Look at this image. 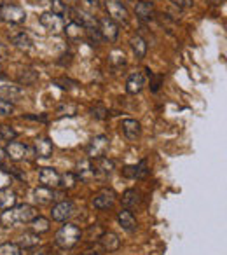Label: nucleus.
<instances>
[{
  "label": "nucleus",
  "mask_w": 227,
  "mask_h": 255,
  "mask_svg": "<svg viewBox=\"0 0 227 255\" xmlns=\"http://www.w3.org/2000/svg\"><path fill=\"white\" fill-rule=\"evenodd\" d=\"M39 213H37L35 206L23 203V205H14L12 208L4 210V213L0 215V224L5 227H14L19 226V224H28Z\"/></svg>",
  "instance_id": "obj_1"
},
{
  "label": "nucleus",
  "mask_w": 227,
  "mask_h": 255,
  "mask_svg": "<svg viewBox=\"0 0 227 255\" xmlns=\"http://www.w3.org/2000/svg\"><path fill=\"white\" fill-rule=\"evenodd\" d=\"M79 240H81V229H79L75 224H70V222L61 226L60 229H58L56 236H54V243L60 248H63V250L74 248L75 245L79 243Z\"/></svg>",
  "instance_id": "obj_2"
},
{
  "label": "nucleus",
  "mask_w": 227,
  "mask_h": 255,
  "mask_svg": "<svg viewBox=\"0 0 227 255\" xmlns=\"http://www.w3.org/2000/svg\"><path fill=\"white\" fill-rule=\"evenodd\" d=\"M0 19H4V21L11 23V25H21L26 19V12L19 5L4 4L0 5Z\"/></svg>",
  "instance_id": "obj_3"
},
{
  "label": "nucleus",
  "mask_w": 227,
  "mask_h": 255,
  "mask_svg": "<svg viewBox=\"0 0 227 255\" xmlns=\"http://www.w3.org/2000/svg\"><path fill=\"white\" fill-rule=\"evenodd\" d=\"M74 215H75V205L72 201H67V199L58 201L56 205L53 206V210H51V217H53V220H56V222H67V220Z\"/></svg>",
  "instance_id": "obj_4"
},
{
  "label": "nucleus",
  "mask_w": 227,
  "mask_h": 255,
  "mask_svg": "<svg viewBox=\"0 0 227 255\" xmlns=\"http://www.w3.org/2000/svg\"><path fill=\"white\" fill-rule=\"evenodd\" d=\"M105 11L109 14V18L115 23H128L129 14H128V9L124 7L122 4L115 2V0H107L105 2Z\"/></svg>",
  "instance_id": "obj_5"
},
{
  "label": "nucleus",
  "mask_w": 227,
  "mask_h": 255,
  "mask_svg": "<svg viewBox=\"0 0 227 255\" xmlns=\"http://www.w3.org/2000/svg\"><path fill=\"white\" fill-rule=\"evenodd\" d=\"M40 25L49 33H61L65 30L63 18L54 14V12H44V14H40Z\"/></svg>",
  "instance_id": "obj_6"
},
{
  "label": "nucleus",
  "mask_w": 227,
  "mask_h": 255,
  "mask_svg": "<svg viewBox=\"0 0 227 255\" xmlns=\"http://www.w3.org/2000/svg\"><path fill=\"white\" fill-rule=\"evenodd\" d=\"M110 145V140L109 136L105 135H98L89 142V147H88V156L89 159H95V157H102L105 156L107 149Z\"/></svg>",
  "instance_id": "obj_7"
},
{
  "label": "nucleus",
  "mask_w": 227,
  "mask_h": 255,
  "mask_svg": "<svg viewBox=\"0 0 227 255\" xmlns=\"http://www.w3.org/2000/svg\"><path fill=\"white\" fill-rule=\"evenodd\" d=\"M98 30L102 39L109 40V42H115L119 37V26L115 21H112L110 18H103L98 21Z\"/></svg>",
  "instance_id": "obj_8"
},
{
  "label": "nucleus",
  "mask_w": 227,
  "mask_h": 255,
  "mask_svg": "<svg viewBox=\"0 0 227 255\" xmlns=\"http://www.w3.org/2000/svg\"><path fill=\"white\" fill-rule=\"evenodd\" d=\"M33 199H35V203H39V205H51L53 201H61L63 199V194H60V192H56L54 189H49V187H37L35 191H33Z\"/></svg>",
  "instance_id": "obj_9"
},
{
  "label": "nucleus",
  "mask_w": 227,
  "mask_h": 255,
  "mask_svg": "<svg viewBox=\"0 0 227 255\" xmlns=\"http://www.w3.org/2000/svg\"><path fill=\"white\" fill-rule=\"evenodd\" d=\"M93 161V170H95V178L98 180H105L112 175L114 171V163L110 159H107L105 156L102 157H95Z\"/></svg>",
  "instance_id": "obj_10"
},
{
  "label": "nucleus",
  "mask_w": 227,
  "mask_h": 255,
  "mask_svg": "<svg viewBox=\"0 0 227 255\" xmlns=\"http://www.w3.org/2000/svg\"><path fill=\"white\" fill-rule=\"evenodd\" d=\"M70 14H74V21L79 23L82 28H98V19L86 9H70Z\"/></svg>",
  "instance_id": "obj_11"
},
{
  "label": "nucleus",
  "mask_w": 227,
  "mask_h": 255,
  "mask_svg": "<svg viewBox=\"0 0 227 255\" xmlns=\"http://www.w3.org/2000/svg\"><path fill=\"white\" fill-rule=\"evenodd\" d=\"M114 203H115V194H114V191H110V189H102V191L93 198V206L98 210L112 208Z\"/></svg>",
  "instance_id": "obj_12"
},
{
  "label": "nucleus",
  "mask_w": 227,
  "mask_h": 255,
  "mask_svg": "<svg viewBox=\"0 0 227 255\" xmlns=\"http://www.w3.org/2000/svg\"><path fill=\"white\" fill-rule=\"evenodd\" d=\"M9 40L14 47H18L19 51H30L32 49V39L28 37V33L23 30H11L9 32Z\"/></svg>",
  "instance_id": "obj_13"
},
{
  "label": "nucleus",
  "mask_w": 227,
  "mask_h": 255,
  "mask_svg": "<svg viewBox=\"0 0 227 255\" xmlns=\"http://www.w3.org/2000/svg\"><path fill=\"white\" fill-rule=\"evenodd\" d=\"M4 152H5V156H7L11 161H23L30 154V149L25 145V143L9 142L7 147L4 149Z\"/></svg>",
  "instance_id": "obj_14"
},
{
  "label": "nucleus",
  "mask_w": 227,
  "mask_h": 255,
  "mask_svg": "<svg viewBox=\"0 0 227 255\" xmlns=\"http://www.w3.org/2000/svg\"><path fill=\"white\" fill-rule=\"evenodd\" d=\"M39 182L42 187L56 189L60 185V173L56 170H53V168H40Z\"/></svg>",
  "instance_id": "obj_15"
},
{
  "label": "nucleus",
  "mask_w": 227,
  "mask_h": 255,
  "mask_svg": "<svg viewBox=\"0 0 227 255\" xmlns=\"http://www.w3.org/2000/svg\"><path fill=\"white\" fill-rule=\"evenodd\" d=\"M53 142H51L47 136H40L33 142V152H35L37 157H42V159H47V157L53 156Z\"/></svg>",
  "instance_id": "obj_16"
},
{
  "label": "nucleus",
  "mask_w": 227,
  "mask_h": 255,
  "mask_svg": "<svg viewBox=\"0 0 227 255\" xmlns=\"http://www.w3.org/2000/svg\"><path fill=\"white\" fill-rule=\"evenodd\" d=\"M145 86H147L145 75H143L142 72H136V74L129 75L128 81H126V91H128L129 95H136V93L142 91Z\"/></svg>",
  "instance_id": "obj_17"
},
{
  "label": "nucleus",
  "mask_w": 227,
  "mask_h": 255,
  "mask_svg": "<svg viewBox=\"0 0 227 255\" xmlns=\"http://www.w3.org/2000/svg\"><path fill=\"white\" fill-rule=\"evenodd\" d=\"M121 128H122V133H124V136L128 140H136L142 135V126H140V123L135 119H124L121 123Z\"/></svg>",
  "instance_id": "obj_18"
},
{
  "label": "nucleus",
  "mask_w": 227,
  "mask_h": 255,
  "mask_svg": "<svg viewBox=\"0 0 227 255\" xmlns=\"http://www.w3.org/2000/svg\"><path fill=\"white\" fill-rule=\"evenodd\" d=\"M23 96V91L19 86H14V84H4L0 86V98L5 100L9 103H14V102H19V98Z\"/></svg>",
  "instance_id": "obj_19"
},
{
  "label": "nucleus",
  "mask_w": 227,
  "mask_h": 255,
  "mask_svg": "<svg viewBox=\"0 0 227 255\" xmlns=\"http://www.w3.org/2000/svg\"><path fill=\"white\" fill-rule=\"evenodd\" d=\"M117 222L126 233H135L138 224H136V219L133 217V213L129 210H122V212L117 213Z\"/></svg>",
  "instance_id": "obj_20"
},
{
  "label": "nucleus",
  "mask_w": 227,
  "mask_h": 255,
  "mask_svg": "<svg viewBox=\"0 0 227 255\" xmlns=\"http://www.w3.org/2000/svg\"><path fill=\"white\" fill-rule=\"evenodd\" d=\"M100 245H102L105 252H115L121 247V240H119V236L115 233H110L109 231V233H103L100 236Z\"/></svg>",
  "instance_id": "obj_21"
},
{
  "label": "nucleus",
  "mask_w": 227,
  "mask_h": 255,
  "mask_svg": "<svg viewBox=\"0 0 227 255\" xmlns=\"http://www.w3.org/2000/svg\"><path fill=\"white\" fill-rule=\"evenodd\" d=\"M77 178L81 180L88 182V180H93L95 178V170H93V161L91 159H84L77 164Z\"/></svg>",
  "instance_id": "obj_22"
},
{
  "label": "nucleus",
  "mask_w": 227,
  "mask_h": 255,
  "mask_svg": "<svg viewBox=\"0 0 227 255\" xmlns=\"http://www.w3.org/2000/svg\"><path fill=\"white\" fill-rule=\"evenodd\" d=\"M140 203H142V196H140V192L135 191V189H128V191L122 194V206H124L126 210L136 208Z\"/></svg>",
  "instance_id": "obj_23"
},
{
  "label": "nucleus",
  "mask_w": 227,
  "mask_h": 255,
  "mask_svg": "<svg viewBox=\"0 0 227 255\" xmlns=\"http://www.w3.org/2000/svg\"><path fill=\"white\" fill-rule=\"evenodd\" d=\"M39 243H40V234H35V233H32V231L18 236V241H16V245H18L21 250L23 248H33Z\"/></svg>",
  "instance_id": "obj_24"
},
{
  "label": "nucleus",
  "mask_w": 227,
  "mask_h": 255,
  "mask_svg": "<svg viewBox=\"0 0 227 255\" xmlns=\"http://www.w3.org/2000/svg\"><path fill=\"white\" fill-rule=\"evenodd\" d=\"M135 14L138 16L140 19H143V21H150V19L154 18V5L150 4V2L140 0L138 4L135 5Z\"/></svg>",
  "instance_id": "obj_25"
},
{
  "label": "nucleus",
  "mask_w": 227,
  "mask_h": 255,
  "mask_svg": "<svg viewBox=\"0 0 227 255\" xmlns=\"http://www.w3.org/2000/svg\"><path fill=\"white\" fill-rule=\"evenodd\" d=\"M129 44H131V49H133V53L136 54V58H145V54H147V42H145V39H143L142 35H133L131 37V40H129Z\"/></svg>",
  "instance_id": "obj_26"
},
{
  "label": "nucleus",
  "mask_w": 227,
  "mask_h": 255,
  "mask_svg": "<svg viewBox=\"0 0 227 255\" xmlns=\"http://www.w3.org/2000/svg\"><path fill=\"white\" fill-rule=\"evenodd\" d=\"M30 226V231L35 234H42V233H47L49 231V220L42 215H37L35 219H32L28 222Z\"/></svg>",
  "instance_id": "obj_27"
},
{
  "label": "nucleus",
  "mask_w": 227,
  "mask_h": 255,
  "mask_svg": "<svg viewBox=\"0 0 227 255\" xmlns=\"http://www.w3.org/2000/svg\"><path fill=\"white\" fill-rule=\"evenodd\" d=\"M16 205V194L11 189H2L0 191V210H7L12 208Z\"/></svg>",
  "instance_id": "obj_28"
},
{
  "label": "nucleus",
  "mask_w": 227,
  "mask_h": 255,
  "mask_svg": "<svg viewBox=\"0 0 227 255\" xmlns=\"http://www.w3.org/2000/svg\"><path fill=\"white\" fill-rule=\"evenodd\" d=\"M63 32L67 33L68 39H81V37L86 35V28H82V26L79 25V23H75V21L68 23V25L65 26Z\"/></svg>",
  "instance_id": "obj_29"
},
{
  "label": "nucleus",
  "mask_w": 227,
  "mask_h": 255,
  "mask_svg": "<svg viewBox=\"0 0 227 255\" xmlns=\"http://www.w3.org/2000/svg\"><path fill=\"white\" fill-rule=\"evenodd\" d=\"M37 72L35 70H32V68H26V70H23L21 74L18 75V82L21 86H30V84H33V82L37 81Z\"/></svg>",
  "instance_id": "obj_30"
},
{
  "label": "nucleus",
  "mask_w": 227,
  "mask_h": 255,
  "mask_svg": "<svg viewBox=\"0 0 227 255\" xmlns=\"http://www.w3.org/2000/svg\"><path fill=\"white\" fill-rule=\"evenodd\" d=\"M77 175L75 173H63L60 175V185L58 187H63V189H74L75 184H77Z\"/></svg>",
  "instance_id": "obj_31"
},
{
  "label": "nucleus",
  "mask_w": 227,
  "mask_h": 255,
  "mask_svg": "<svg viewBox=\"0 0 227 255\" xmlns=\"http://www.w3.org/2000/svg\"><path fill=\"white\" fill-rule=\"evenodd\" d=\"M18 136V131L14 128L7 126V124H2L0 126V140H7V142H12V140Z\"/></svg>",
  "instance_id": "obj_32"
},
{
  "label": "nucleus",
  "mask_w": 227,
  "mask_h": 255,
  "mask_svg": "<svg viewBox=\"0 0 227 255\" xmlns=\"http://www.w3.org/2000/svg\"><path fill=\"white\" fill-rule=\"evenodd\" d=\"M51 12H54V14L61 16L63 18L65 14H68L70 12V7L68 5H65L61 0H51Z\"/></svg>",
  "instance_id": "obj_33"
},
{
  "label": "nucleus",
  "mask_w": 227,
  "mask_h": 255,
  "mask_svg": "<svg viewBox=\"0 0 227 255\" xmlns=\"http://www.w3.org/2000/svg\"><path fill=\"white\" fill-rule=\"evenodd\" d=\"M0 255H21V248L16 243H4L0 245Z\"/></svg>",
  "instance_id": "obj_34"
},
{
  "label": "nucleus",
  "mask_w": 227,
  "mask_h": 255,
  "mask_svg": "<svg viewBox=\"0 0 227 255\" xmlns=\"http://www.w3.org/2000/svg\"><path fill=\"white\" fill-rule=\"evenodd\" d=\"M86 35H88L89 42H91L93 46H96V44L102 42V35H100L98 28H88V30H86Z\"/></svg>",
  "instance_id": "obj_35"
},
{
  "label": "nucleus",
  "mask_w": 227,
  "mask_h": 255,
  "mask_svg": "<svg viewBox=\"0 0 227 255\" xmlns=\"http://www.w3.org/2000/svg\"><path fill=\"white\" fill-rule=\"evenodd\" d=\"M12 184V175L5 170H0V191L2 189H7Z\"/></svg>",
  "instance_id": "obj_36"
},
{
  "label": "nucleus",
  "mask_w": 227,
  "mask_h": 255,
  "mask_svg": "<svg viewBox=\"0 0 227 255\" xmlns=\"http://www.w3.org/2000/svg\"><path fill=\"white\" fill-rule=\"evenodd\" d=\"M12 110H14V105L9 102H5V100L0 98V117H7L12 114Z\"/></svg>",
  "instance_id": "obj_37"
},
{
  "label": "nucleus",
  "mask_w": 227,
  "mask_h": 255,
  "mask_svg": "<svg viewBox=\"0 0 227 255\" xmlns=\"http://www.w3.org/2000/svg\"><path fill=\"white\" fill-rule=\"evenodd\" d=\"M91 114L96 119H105L107 117V110H105V107H102V105H96L95 109H91Z\"/></svg>",
  "instance_id": "obj_38"
},
{
  "label": "nucleus",
  "mask_w": 227,
  "mask_h": 255,
  "mask_svg": "<svg viewBox=\"0 0 227 255\" xmlns=\"http://www.w3.org/2000/svg\"><path fill=\"white\" fill-rule=\"evenodd\" d=\"M170 2L173 5H177V7H180V9H187V7H191V5H192V0H170Z\"/></svg>",
  "instance_id": "obj_39"
},
{
  "label": "nucleus",
  "mask_w": 227,
  "mask_h": 255,
  "mask_svg": "<svg viewBox=\"0 0 227 255\" xmlns=\"http://www.w3.org/2000/svg\"><path fill=\"white\" fill-rule=\"evenodd\" d=\"M122 175L128 178H136V164L135 166H126L124 170H122Z\"/></svg>",
  "instance_id": "obj_40"
},
{
  "label": "nucleus",
  "mask_w": 227,
  "mask_h": 255,
  "mask_svg": "<svg viewBox=\"0 0 227 255\" xmlns=\"http://www.w3.org/2000/svg\"><path fill=\"white\" fill-rule=\"evenodd\" d=\"M7 56V46L4 42H0V60H4Z\"/></svg>",
  "instance_id": "obj_41"
},
{
  "label": "nucleus",
  "mask_w": 227,
  "mask_h": 255,
  "mask_svg": "<svg viewBox=\"0 0 227 255\" xmlns=\"http://www.w3.org/2000/svg\"><path fill=\"white\" fill-rule=\"evenodd\" d=\"M82 2H86V4H89V7L91 9H96L100 4V0H82Z\"/></svg>",
  "instance_id": "obj_42"
},
{
  "label": "nucleus",
  "mask_w": 227,
  "mask_h": 255,
  "mask_svg": "<svg viewBox=\"0 0 227 255\" xmlns=\"http://www.w3.org/2000/svg\"><path fill=\"white\" fill-rule=\"evenodd\" d=\"M61 2H63L65 5H68V7H72V5H75L79 2V0H61Z\"/></svg>",
  "instance_id": "obj_43"
},
{
  "label": "nucleus",
  "mask_w": 227,
  "mask_h": 255,
  "mask_svg": "<svg viewBox=\"0 0 227 255\" xmlns=\"http://www.w3.org/2000/svg\"><path fill=\"white\" fill-rule=\"evenodd\" d=\"M4 156H5V152H4V149H2V147H0V161L4 159Z\"/></svg>",
  "instance_id": "obj_44"
},
{
  "label": "nucleus",
  "mask_w": 227,
  "mask_h": 255,
  "mask_svg": "<svg viewBox=\"0 0 227 255\" xmlns=\"http://www.w3.org/2000/svg\"><path fill=\"white\" fill-rule=\"evenodd\" d=\"M213 4H224V0H213Z\"/></svg>",
  "instance_id": "obj_45"
},
{
  "label": "nucleus",
  "mask_w": 227,
  "mask_h": 255,
  "mask_svg": "<svg viewBox=\"0 0 227 255\" xmlns=\"http://www.w3.org/2000/svg\"><path fill=\"white\" fill-rule=\"evenodd\" d=\"M0 72H2V65H0Z\"/></svg>",
  "instance_id": "obj_46"
}]
</instances>
